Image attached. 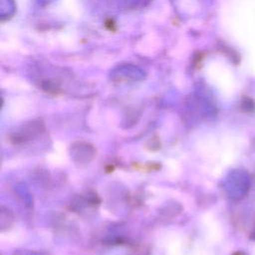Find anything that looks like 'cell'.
<instances>
[{
	"instance_id": "cell-1",
	"label": "cell",
	"mask_w": 255,
	"mask_h": 255,
	"mask_svg": "<svg viewBox=\"0 0 255 255\" xmlns=\"http://www.w3.org/2000/svg\"><path fill=\"white\" fill-rule=\"evenodd\" d=\"M250 186L249 174L244 170H233L224 181V190L230 199L238 200L245 196Z\"/></svg>"
},
{
	"instance_id": "cell-2",
	"label": "cell",
	"mask_w": 255,
	"mask_h": 255,
	"mask_svg": "<svg viewBox=\"0 0 255 255\" xmlns=\"http://www.w3.org/2000/svg\"><path fill=\"white\" fill-rule=\"evenodd\" d=\"M73 150V157L76 158L77 162H89L95 153V150L93 148V146H90V144L88 143H83V142H78L77 146L73 145L72 147Z\"/></svg>"
},
{
	"instance_id": "cell-3",
	"label": "cell",
	"mask_w": 255,
	"mask_h": 255,
	"mask_svg": "<svg viewBox=\"0 0 255 255\" xmlns=\"http://www.w3.org/2000/svg\"><path fill=\"white\" fill-rule=\"evenodd\" d=\"M13 255H48L44 252H36V251H30V250H22L17 251Z\"/></svg>"
},
{
	"instance_id": "cell-4",
	"label": "cell",
	"mask_w": 255,
	"mask_h": 255,
	"mask_svg": "<svg viewBox=\"0 0 255 255\" xmlns=\"http://www.w3.org/2000/svg\"><path fill=\"white\" fill-rule=\"evenodd\" d=\"M254 235H255V232H254Z\"/></svg>"
}]
</instances>
